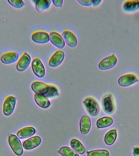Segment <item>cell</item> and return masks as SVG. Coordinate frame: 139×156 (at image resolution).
<instances>
[{"label":"cell","instance_id":"obj_5","mask_svg":"<svg viewBox=\"0 0 139 156\" xmlns=\"http://www.w3.org/2000/svg\"><path fill=\"white\" fill-rule=\"evenodd\" d=\"M32 69L34 74L38 77L42 78L45 75V69L43 64L39 58L33 60L31 63Z\"/></svg>","mask_w":139,"mask_h":156},{"label":"cell","instance_id":"obj_31","mask_svg":"<svg viewBox=\"0 0 139 156\" xmlns=\"http://www.w3.org/2000/svg\"><path fill=\"white\" fill-rule=\"evenodd\" d=\"M102 1L101 0H93L92 1V4L93 5L96 7V6H98L101 2Z\"/></svg>","mask_w":139,"mask_h":156},{"label":"cell","instance_id":"obj_27","mask_svg":"<svg viewBox=\"0 0 139 156\" xmlns=\"http://www.w3.org/2000/svg\"><path fill=\"white\" fill-rule=\"evenodd\" d=\"M7 1L11 5L17 9L23 8L25 5L24 1L21 0H8Z\"/></svg>","mask_w":139,"mask_h":156},{"label":"cell","instance_id":"obj_13","mask_svg":"<svg viewBox=\"0 0 139 156\" xmlns=\"http://www.w3.org/2000/svg\"><path fill=\"white\" fill-rule=\"evenodd\" d=\"M50 40L54 45L59 49L64 48L65 42L62 37L56 32L52 31L49 34Z\"/></svg>","mask_w":139,"mask_h":156},{"label":"cell","instance_id":"obj_3","mask_svg":"<svg viewBox=\"0 0 139 156\" xmlns=\"http://www.w3.org/2000/svg\"><path fill=\"white\" fill-rule=\"evenodd\" d=\"M118 59L114 55L109 56L102 59L99 63L98 68L102 70L112 69L116 65Z\"/></svg>","mask_w":139,"mask_h":156},{"label":"cell","instance_id":"obj_26","mask_svg":"<svg viewBox=\"0 0 139 156\" xmlns=\"http://www.w3.org/2000/svg\"><path fill=\"white\" fill-rule=\"evenodd\" d=\"M110 153L107 150H96L87 152V156H109Z\"/></svg>","mask_w":139,"mask_h":156},{"label":"cell","instance_id":"obj_16","mask_svg":"<svg viewBox=\"0 0 139 156\" xmlns=\"http://www.w3.org/2000/svg\"><path fill=\"white\" fill-rule=\"evenodd\" d=\"M91 126V122L90 118L87 115L83 116L80 119V132L84 135L88 133Z\"/></svg>","mask_w":139,"mask_h":156},{"label":"cell","instance_id":"obj_24","mask_svg":"<svg viewBox=\"0 0 139 156\" xmlns=\"http://www.w3.org/2000/svg\"><path fill=\"white\" fill-rule=\"evenodd\" d=\"M58 152L62 156H80L70 147L67 146H63L61 147Z\"/></svg>","mask_w":139,"mask_h":156},{"label":"cell","instance_id":"obj_29","mask_svg":"<svg viewBox=\"0 0 139 156\" xmlns=\"http://www.w3.org/2000/svg\"><path fill=\"white\" fill-rule=\"evenodd\" d=\"M52 2L55 7H59V8H62V7L63 3V0H53L52 1Z\"/></svg>","mask_w":139,"mask_h":156},{"label":"cell","instance_id":"obj_9","mask_svg":"<svg viewBox=\"0 0 139 156\" xmlns=\"http://www.w3.org/2000/svg\"><path fill=\"white\" fill-rule=\"evenodd\" d=\"M31 62V57L27 52H24L21 56L16 65V69L18 71L24 72L29 67Z\"/></svg>","mask_w":139,"mask_h":156},{"label":"cell","instance_id":"obj_18","mask_svg":"<svg viewBox=\"0 0 139 156\" xmlns=\"http://www.w3.org/2000/svg\"><path fill=\"white\" fill-rule=\"evenodd\" d=\"M48 88V85L41 82L36 81L31 85V89L36 94H41L45 95Z\"/></svg>","mask_w":139,"mask_h":156},{"label":"cell","instance_id":"obj_14","mask_svg":"<svg viewBox=\"0 0 139 156\" xmlns=\"http://www.w3.org/2000/svg\"><path fill=\"white\" fill-rule=\"evenodd\" d=\"M123 11L127 13H133L139 10V0H129L123 5Z\"/></svg>","mask_w":139,"mask_h":156},{"label":"cell","instance_id":"obj_8","mask_svg":"<svg viewBox=\"0 0 139 156\" xmlns=\"http://www.w3.org/2000/svg\"><path fill=\"white\" fill-rule=\"evenodd\" d=\"M65 54L63 51H57L55 52L49 61V65L52 68H55L60 65L64 60Z\"/></svg>","mask_w":139,"mask_h":156},{"label":"cell","instance_id":"obj_7","mask_svg":"<svg viewBox=\"0 0 139 156\" xmlns=\"http://www.w3.org/2000/svg\"><path fill=\"white\" fill-rule=\"evenodd\" d=\"M138 79L133 74H127L121 76L118 80V84L123 87H127L137 82Z\"/></svg>","mask_w":139,"mask_h":156},{"label":"cell","instance_id":"obj_6","mask_svg":"<svg viewBox=\"0 0 139 156\" xmlns=\"http://www.w3.org/2000/svg\"><path fill=\"white\" fill-rule=\"evenodd\" d=\"M102 105L104 110L109 114L113 113L115 111V105L113 96L108 94L104 96L102 100Z\"/></svg>","mask_w":139,"mask_h":156},{"label":"cell","instance_id":"obj_21","mask_svg":"<svg viewBox=\"0 0 139 156\" xmlns=\"http://www.w3.org/2000/svg\"><path fill=\"white\" fill-rule=\"evenodd\" d=\"M70 146L72 148L79 154H84L86 152V148L84 145L77 139H73L71 140Z\"/></svg>","mask_w":139,"mask_h":156},{"label":"cell","instance_id":"obj_23","mask_svg":"<svg viewBox=\"0 0 139 156\" xmlns=\"http://www.w3.org/2000/svg\"><path fill=\"white\" fill-rule=\"evenodd\" d=\"M117 137V130L113 129L109 131L105 135V141L106 144L112 145L114 143Z\"/></svg>","mask_w":139,"mask_h":156},{"label":"cell","instance_id":"obj_30","mask_svg":"<svg viewBox=\"0 0 139 156\" xmlns=\"http://www.w3.org/2000/svg\"><path fill=\"white\" fill-rule=\"evenodd\" d=\"M133 154L134 156H139V147L136 146L133 149Z\"/></svg>","mask_w":139,"mask_h":156},{"label":"cell","instance_id":"obj_1","mask_svg":"<svg viewBox=\"0 0 139 156\" xmlns=\"http://www.w3.org/2000/svg\"><path fill=\"white\" fill-rule=\"evenodd\" d=\"M88 113L92 116H96L100 112V107L96 100L92 97H87L83 101Z\"/></svg>","mask_w":139,"mask_h":156},{"label":"cell","instance_id":"obj_10","mask_svg":"<svg viewBox=\"0 0 139 156\" xmlns=\"http://www.w3.org/2000/svg\"><path fill=\"white\" fill-rule=\"evenodd\" d=\"M32 40L37 44H45L50 41L49 35L43 31H38L34 33L31 36Z\"/></svg>","mask_w":139,"mask_h":156},{"label":"cell","instance_id":"obj_20","mask_svg":"<svg viewBox=\"0 0 139 156\" xmlns=\"http://www.w3.org/2000/svg\"><path fill=\"white\" fill-rule=\"evenodd\" d=\"M52 2L51 0H38L35 1V8L37 11L40 13H42L49 8Z\"/></svg>","mask_w":139,"mask_h":156},{"label":"cell","instance_id":"obj_4","mask_svg":"<svg viewBox=\"0 0 139 156\" xmlns=\"http://www.w3.org/2000/svg\"><path fill=\"white\" fill-rule=\"evenodd\" d=\"M16 103V98L13 96H9L5 100L4 103L3 112L7 116L11 115L14 110Z\"/></svg>","mask_w":139,"mask_h":156},{"label":"cell","instance_id":"obj_12","mask_svg":"<svg viewBox=\"0 0 139 156\" xmlns=\"http://www.w3.org/2000/svg\"><path fill=\"white\" fill-rule=\"evenodd\" d=\"M65 42L71 48L76 47L77 45V40L75 35L69 30H66L62 34Z\"/></svg>","mask_w":139,"mask_h":156},{"label":"cell","instance_id":"obj_11","mask_svg":"<svg viewBox=\"0 0 139 156\" xmlns=\"http://www.w3.org/2000/svg\"><path fill=\"white\" fill-rule=\"evenodd\" d=\"M41 139L40 136H32L23 142V147L26 150H32L41 144Z\"/></svg>","mask_w":139,"mask_h":156},{"label":"cell","instance_id":"obj_15","mask_svg":"<svg viewBox=\"0 0 139 156\" xmlns=\"http://www.w3.org/2000/svg\"><path fill=\"white\" fill-rule=\"evenodd\" d=\"M19 58V55L17 52H7L2 55L1 60L2 63L6 64H11L15 63Z\"/></svg>","mask_w":139,"mask_h":156},{"label":"cell","instance_id":"obj_22","mask_svg":"<svg viewBox=\"0 0 139 156\" xmlns=\"http://www.w3.org/2000/svg\"><path fill=\"white\" fill-rule=\"evenodd\" d=\"M113 122V119L110 117H104L100 118L96 122V126L100 129L108 127Z\"/></svg>","mask_w":139,"mask_h":156},{"label":"cell","instance_id":"obj_28","mask_svg":"<svg viewBox=\"0 0 139 156\" xmlns=\"http://www.w3.org/2000/svg\"><path fill=\"white\" fill-rule=\"evenodd\" d=\"M80 4L84 6H91L92 5V1L90 0H77Z\"/></svg>","mask_w":139,"mask_h":156},{"label":"cell","instance_id":"obj_2","mask_svg":"<svg viewBox=\"0 0 139 156\" xmlns=\"http://www.w3.org/2000/svg\"><path fill=\"white\" fill-rule=\"evenodd\" d=\"M9 144L13 152L17 156L22 155L23 153V149L21 142L18 136L10 135L9 136Z\"/></svg>","mask_w":139,"mask_h":156},{"label":"cell","instance_id":"obj_17","mask_svg":"<svg viewBox=\"0 0 139 156\" xmlns=\"http://www.w3.org/2000/svg\"><path fill=\"white\" fill-rule=\"evenodd\" d=\"M36 103L41 108H46L51 105V102L45 95L41 94H36L34 96Z\"/></svg>","mask_w":139,"mask_h":156},{"label":"cell","instance_id":"obj_19","mask_svg":"<svg viewBox=\"0 0 139 156\" xmlns=\"http://www.w3.org/2000/svg\"><path fill=\"white\" fill-rule=\"evenodd\" d=\"M35 129L33 127H27L21 129L17 133V135L19 138L24 139L33 136L35 134Z\"/></svg>","mask_w":139,"mask_h":156},{"label":"cell","instance_id":"obj_25","mask_svg":"<svg viewBox=\"0 0 139 156\" xmlns=\"http://www.w3.org/2000/svg\"><path fill=\"white\" fill-rule=\"evenodd\" d=\"M59 90L57 87L53 85H48V88L45 95L47 98H52L58 96Z\"/></svg>","mask_w":139,"mask_h":156}]
</instances>
